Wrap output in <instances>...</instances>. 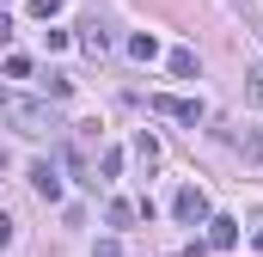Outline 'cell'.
Here are the masks:
<instances>
[{"label":"cell","mask_w":263,"mask_h":257,"mask_svg":"<svg viewBox=\"0 0 263 257\" xmlns=\"http://www.w3.org/2000/svg\"><path fill=\"white\" fill-rule=\"evenodd\" d=\"M165 62H172V74H178V80H190V74H196V49H172Z\"/></svg>","instance_id":"obj_8"},{"label":"cell","mask_w":263,"mask_h":257,"mask_svg":"<svg viewBox=\"0 0 263 257\" xmlns=\"http://www.w3.org/2000/svg\"><path fill=\"white\" fill-rule=\"evenodd\" d=\"M172 214H178L184 227H196V221H208V196H202L196 184H184V190L172 196Z\"/></svg>","instance_id":"obj_2"},{"label":"cell","mask_w":263,"mask_h":257,"mask_svg":"<svg viewBox=\"0 0 263 257\" xmlns=\"http://www.w3.org/2000/svg\"><path fill=\"white\" fill-rule=\"evenodd\" d=\"M6 37H12V19H6V12H0V43H6Z\"/></svg>","instance_id":"obj_17"},{"label":"cell","mask_w":263,"mask_h":257,"mask_svg":"<svg viewBox=\"0 0 263 257\" xmlns=\"http://www.w3.org/2000/svg\"><path fill=\"white\" fill-rule=\"evenodd\" d=\"M208 245H214V251L239 245V221H233V214H208Z\"/></svg>","instance_id":"obj_6"},{"label":"cell","mask_w":263,"mask_h":257,"mask_svg":"<svg viewBox=\"0 0 263 257\" xmlns=\"http://www.w3.org/2000/svg\"><path fill=\"white\" fill-rule=\"evenodd\" d=\"M245 80H251V98H257V104H263V67H251Z\"/></svg>","instance_id":"obj_15"},{"label":"cell","mask_w":263,"mask_h":257,"mask_svg":"<svg viewBox=\"0 0 263 257\" xmlns=\"http://www.w3.org/2000/svg\"><path fill=\"white\" fill-rule=\"evenodd\" d=\"M135 214H141V208H135V202H110V227H129Z\"/></svg>","instance_id":"obj_11"},{"label":"cell","mask_w":263,"mask_h":257,"mask_svg":"<svg viewBox=\"0 0 263 257\" xmlns=\"http://www.w3.org/2000/svg\"><path fill=\"white\" fill-rule=\"evenodd\" d=\"M92 257H123V245H117V239H98V251Z\"/></svg>","instance_id":"obj_14"},{"label":"cell","mask_w":263,"mask_h":257,"mask_svg":"<svg viewBox=\"0 0 263 257\" xmlns=\"http://www.w3.org/2000/svg\"><path fill=\"white\" fill-rule=\"evenodd\" d=\"M6 117H12V123L25 128V135H49V128H55V117H49V104H31V98H18V104L6 98Z\"/></svg>","instance_id":"obj_1"},{"label":"cell","mask_w":263,"mask_h":257,"mask_svg":"<svg viewBox=\"0 0 263 257\" xmlns=\"http://www.w3.org/2000/svg\"><path fill=\"white\" fill-rule=\"evenodd\" d=\"M135 159H141V166H153V159H159V141H153V135H147V128H141V135H135Z\"/></svg>","instance_id":"obj_9"},{"label":"cell","mask_w":263,"mask_h":257,"mask_svg":"<svg viewBox=\"0 0 263 257\" xmlns=\"http://www.w3.org/2000/svg\"><path fill=\"white\" fill-rule=\"evenodd\" d=\"M0 104H6V92H0Z\"/></svg>","instance_id":"obj_19"},{"label":"cell","mask_w":263,"mask_h":257,"mask_svg":"<svg viewBox=\"0 0 263 257\" xmlns=\"http://www.w3.org/2000/svg\"><path fill=\"white\" fill-rule=\"evenodd\" d=\"M6 74L12 80H31V56H6Z\"/></svg>","instance_id":"obj_13"},{"label":"cell","mask_w":263,"mask_h":257,"mask_svg":"<svg viewBox=\"0 0 263 257\" xmlns=\"http://www.w3.org/2000/svg\"><path fill=\"white\" fill-rule=\"evenodd\" d=\"M55 12H62V0H31V19H43V25H49Z\"/></svg>","instance_id":"obj_12"},{"label":"cell","mask_w":263,"mask_h":257,"mask_svg":"<svg viewBox=\"0 0 263 257\" xmlns=\"http://www.w3.org/2000/svg\"><path fill=\"white\" fill-rule=\"evenodd\" d=\"M239 153H245V159H263V128H245V135H239Z\"/></svg>","instance_id":"obj_10"},{"label":"cell","mask_w":263,"mask_h":257,"mask_svg":"<svg viewBox=\"0 0 263 257\" xmlns=\"http://www.w3.org/2000/svg\"><path fill=\"white\" fill-rule=\"evenodd\" d=\"M153 111H159V117H172V123H202V104H196V98H165V92H159V98H153Z\"/></svg>","instance_id":"obj_3"},{"label":"cell","mask_w":263,"mask_h":257,"mask_svg":"<svg viewBox=\"0 0 263 257\" xmlns=\"http://www.w3.org/2000/svg\"><path fill=\"white\" fill-rule=\"evenodd\" d=\"M251 245H257V251H263V227H257V239H251Z\"/></svg>","instance_id":"obj_18"},{"label":"cell","mask_w":263,"mask_h":257,"mask_svg":"<svg viewBox=\"0 0 263 257\" xmlns=\"http://www.w3.org/2000/svg\"><path fill=\"white\" fill-rule=\"evenodd\" d=\"M80 49H86V56H104V49H110V31H104V19H98V12L80 25Z\"/></svg>","instance_id":"obj_5"},{"label":"cell","mask_w":263,"mask_h":257,"mask_svg":"<svg viewBox=\"0 0 263 257\" xmlns=\"http://www.w3.org/2000/svg\"><path fill=\"white\" fill-rule=\"evenodd\" d=\"M129 56H135V62H153V56H159V37H153V31H135V37H129Z\"/></svg>","instance_id":"obj_7"},{"label":"cell","mask_w":263,"mask_h":257,"mask_svg":"<svg viewBox=\"0 0 263 257\" xmlns=\"http://www.w3.org/2000/svg\"><path fill=\"white\" fill-rule=\"evenodd\" d=\"M6 245H12V221L0 214V251H6Z\"/></svg>","instance_id":"obj_16"},{"label":"cell","mask_w":263,"mask_h":257,"mask_svg":"<svg viewBox=\"0 0 263 257\" xmlns=\"http://www.w3.org/2000/svg\"><path fill=\"white\" fill-rule=\"evenodd\" d=\"M31 190L43 196V202H62V172L43 159V166H31Z\"/></svg>","instance_id":"obj_4"}]
</instances>
